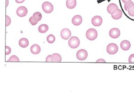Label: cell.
I'll list each match as a JSON object with an SVG mask.
<instances>
[{
    "label": "cell",
    "mask_w": 134,
    "mask_h": 92,
    "mask_svg": "<svg viewBox=\"0 0 134 92\" xmlns=\"http://www.w3.org/2000/svg\"><path fill=\"white\" fill-rule=\"evenodd\" d=\"M52 55H53L56 58L57 62H60L61 61L62 59H61V57L60 54H57V53H54Z\"/></svg>",
    "instance_id": "603a6c76"
},
{
    "label": "cell",
    "mask_w": 134,
    "mask_h": 92,
    "mask_svg": "<svg viewBox=\"0 0 134 92\" xmlns=\"http://www.w3.org/2000/svg\"><path fill=\"white\" fill-rule=\"evenodd\" d=\"M42 9L46 13H50L54 10V6L50 2H46L43 3L42 5Z\"/></svg>",
    "instance_id": "277c9868"
},
{
    "label": "cell",
    "mask_w": 134,
    "mask_h": 92,
    "mask_svg": "<svg viewBox=\"0 0 134 92\" xmlns=\"http://www.w3.org/2000/svg\"><path fill=\"white\" fill-rule=\"evenodd\" d=\"M109 35L113 39H116L120 37V29L114 28H112L109 32Z\"/></svg>",
    "instance_id": "52a82bcc"
},
{
    "label": "cell",
    "mask_w": 134,
    "mask_h": 92,
    "mask_svg": "<svg viewBox=\"0 0 134 92\" xmlns=\"http://www.w3.org/2000/svg\"><path fill=\"white\" fill-rule=\"evenodd\" d=\"M28 12V9L26 7L23 6H21L18 8V9L16 11V13L18 16L21 17H23L27 15Z\"/></svg>",
    "instance_id": "8992f818"
},
{
    "label": "cell",
    "mask_w": 134,
    "mask_h": 92,
    "mask_svg": "<svg viewBox=\"0 0 134 92\" xmlns=\"http://www.w3.org/2000/svg\"><path fill=\"white\" fill-rule=\"evenodd\" d=\"M46 62H57L56 58L53 55H49L46 57Z\"/></svg>",
    "instance_id": "d6986e66"
},
{
    "label": "cell",
    "mask_w": 134,
    "mask_h": 92,
    "mask_svg": "<svg viewBox=\"0 0 134 92\" xmlns=\"http://www.w3.org/2000/svg\"><path fill=\"white\" fill-rule=\"evenodd\" d=\"M128 14L130 16H134V4L130 5L128 9Z\"/></svg>",
    "instance_id": "44dd1931"
},
{
    "label": "cell",
    "mask_w": 134,
    "mask_h": 92,
    "mask_svg": "<svg viewBox=\"0 0 134 92\" xmlns=\"http://www.w3.org/2000/svg\"><path fill=\"white\" fill-rule=\"evenodd\" d=\"M129 62L130 63H134V54L130 55L129 58Z\"/></svg>",
    "instance_id": "484cf974"
},
{
    "label": "cell",
    "mask_w": 134,
    "mask_h": 92,
    "mask_svg": "<svg viewBox=\"0 0 134 92\" xmlns=\"http://www.w3.org/2000/svg\"><path fill=\"white\" fill-rule=\"evenodd\" d=\"M56 40V37L53 35H49L47 37V41L49 43L52 44Z\"/></svg>",
    "instance_id": "ffe728a7"
},
{
    "label": "cell",
    "mask_w": 134,
    "mask_h": 92,
    "mask_svg": "<svg viewBox=\"0 0 134 92\" xmlns=\"http://www.w3.org/2000/svg\"><path fill=\"white\" fill-rule=\"evenodd\" d=\"M71 35H72V33L70 30L67 28H65L62 29L60 32L61 37L63 39L65 40L68 39L71 36Z\"/></svg>",
    "instance_id": "ba28073f"
},
{
    "label": "cell",
    "mask_w": 134,
    "mask_h": 92,
    "mask_svg": "<svg viewBox=\"0 0 134 92\" xmlns=\"http://www.w3.org/2000/svg\"><path fill=\"white\" fill-rule=\"evenodd\" d=\"M103 23V19L100 16H94L92 19V23L95 26H99Z\"/></svg>",
    "instance_id": "9c48e42d"
},
{
    "label": "cell",
    "mask_w": 134,
    "mask_h": 92,
    "mask_svg": "<svg viewBox=\"0 0 134 92\" xmlns=\"http://www.w3.org/2000/svg\"><path fill=\"white\" fill-rule=\"evenodd\" d=\"M30 51L34 55H37L40 53L41 48L37 44H34L31 46Z\"/></svg>",
    "instance_id": "4fadbf2b"
},
{
    "label": "cell",
    "mask_w": 134,
    "mask_h": 92,
    "mask_svg": "<svg viewBox=\"0 0 134 92\" xmlns=\"http://www.w3.org/2000/svg\"><path fill=\"white\" fill-rule=\"evenodd\" d=\"M98 32L93 28H91L86 31V36L88 40H94L98 37Z\"/></svg>",
    "instance_id": "6da1fadb"
},
{
    "label": "cell",
    "mask_w": 134,
    "mask_h": 92,
    "mask_svg": "<svg viewBox=\"0 0 134 92\" xmlns=\"http://www.w3.org/2000/svg\"><path fill=\"white\" fill-rule=\"evenodd\" d=\"M82 22V18L80 15L74 16L72 19V23L74 26H78L80 25Z\"/></svg>",
    "instance_id": "7c38bea8"
},
{
    "label": "cell",
    "mask_w": 134,
    "mask_h": 92,
    "mask_svg": "<svg viewBox=\"0 0 134 92\" xmlns=\"http://www.w3.org/2000/svg\"><path fill=\"white\" fill-rule=\"evenodd\" d=\"M97 63H106V61L104 59H100L96 61Z\"/></svg>",
    "instance_id": "f1b7e54d"
},
{
    "label": "cell",
    "mask_w": 134,
    "mask_h": 92,
    "mask_svg": "<svg viewBox=\"0 0 134 92\" xmlns=\"http://www.w3.org/2000/svg\"><path fill=\"white\" fill-rule=\"evenodd\" d=\"M120 47L124 51H127L129 50L131 47V44L130 41L124 40L121 42L120 43Z\"/></svg>",
    "instance_id": "8fae6325"
},
{
    "label": "cell",
    "mask_w": 134,
    "mask_h": 92,
    "mask_svg": "<svg viewBox=\"0 0 134 92\" xmlns=\"http://www.w3.org/2000/svg\"><path fill=\"white\" fill-rule=\"evenodd\" d=\"M19 62V59L16 55H12L9 59L7 62Z\"/></svg>",
    "instance_id": "7402d4cb"
},
{
    "label": "cell",
    "mask_w": 134,
    "mask_h": 92,
    "mask_svg": "<svg viewBox=\"0 0 134 92\" xmlns=\"http://www.w3.org/2000/svg\"><path fill=\"white\" fill-rule=\"evenodd\" d=\"M111 14L112 18L114 20H119L122 17V11L119 8L114 10Z\"/></svg>",
    "instance_id": "30bf717a"
},
{
    "label": "cell",
    "mask_w": 134,
    "mask_h": 92,
    "mask_svg": "<svg viewBox=\"0 0 134 92\" xmlns=\"http://www.w3.org/2000/svg\"><path fill=\"white\" fill-rule=\"evenodd\" d=\"M33 18L35 21L38 22L40 21L42 19V15L41 13L40 12H36L33 14V16H32Z\"/></svg>",
    "instance_id": "ac0fdd59"
},
{
    "label": "cell",
    "mask_w": 134,
    "mask_h": 92,
    "mask_svg": "<svg viewBox=\"0 0 134 92\" xmlns=\"http://www.w3.org/2000/svg\"><path fill=\"white\" fill-rule=\"evenodd\" d=\"M122 2H124V3H128V2H130L131 1V0H122Z\"/></svg>",
    "instance_id": "4dcf8cb0"
},
{
    "label": "cell",
    "mask_w": 134,
    "mask_h": 92,
    "mask_svg": "<svg viewBox=\"0 0 134 92\" xmlns=\"http://www.w3.org/2000/svg\"><path fill=\"white\" fill-rule=\"evenodd\" d=\"M80 44V40L76 36H72L68 41L69 46L72 49H76L79 46Z\"/></svg>",
    "instance_id": "7a4b0ae2"
},
{
    "label": "cell",
    "mask_w": 134,
    "mask_h": 92,
    "mask_svg": "<svg viewBox=\"0 0 134 92\" xmlns=\"http://www.w3.org/2000/svg\"><path fill=\"white\" fill-rule=\"evenodd\" d=\"M29 22H30L31 24L33 26H35L36 24H38V22H37L36 21L34 20V19L33 17V16H31L29 19Z\"/></svg>",
    "instance_id": "cb8c5ba5"
},
{
    "label": "cell",
    "mask_w": 134,
    "mask_h": 92,
    "mask_svg": "<svg viewBox=\"0 0 134 92\" xmlns=\"http://www.w3.org/2000/svg\"><path fill=\"white\" fill-rule=\"evenodd\" d=\"M19 45L21 47L26 48L29 45V41L28 39L25 38H22L19 41Z\"/></svg>",
    "instance_id": "9a60e30c"
},
{
    "label": "cell",
    "mask_w": 134,
    "mask_h": 92,
    "mask_svg": "<svg viewBox=\"0 0 134 92\" xmlns=\"http://www.w3.org/2000/svg\"><path fill=\"white\" fill-rule=\"evenodd\" d=\"M25 0H15V2H16L17 3H22L23 2H24Z\"/></svg>",
    "instance_id": "f546056e"
},
{
    "label": "cell",
    "mask_w": 134,
    "mask_h": 92,
    "mask_svg": "<svg viewBox=\"0 0 134 92\" xmlns=\"http://www.w3.org/2000/svg\"><path fill=\"white\" fill-rule=\"evenodd\" d=\"M133 4H134V3L132 2H131V1L130 2L125 3V4H124V6L125 10H126V11H128V8L129 7V6H130V5H131Z\"/></svg>",
    "instance_id": "d4e9b609"
},
{
    "label": "cell",
    "mask_w": 134,
    "mask_h": 92,
    "mask_svg": "<svg viewBox=\"0 0 134 92\" xmlns=\"http://www.w3.org/2000/svg\"><path fill=\"white\" fill-rule=\"evenodd\" d=\"M49 29V26L46 24H42L39 26L38 28V32L41 33H45Z\"/></svg>",
    "instance_id": "2e32d148"
},
{
    "label": "cell",
    "mask_w": 134,
    "mask_h": 92,
    "mask_svg": "<svg viewBox=\"0 0 134 92\" xmlns=\"http://www.w3.org/2000/svg\"><path fill=\"white\" fill-rule=\"evenodd\" d=\"M118 46L116 44L110 43L107 45V51L109 55H114L118 51Z\"/></svg>",
    "instance_id": "3957f363"
},
{
    "label": "cell",
    "mask_w": 134,
    "mask_h": 92,
    "mask_svg": "<svg viewBox=\"0 0 134 92\" xmlns=\"http://www.w3.org/2000/svg\"><path fill=\"white\" fill-rule=\"evenodd\" d=\"M66 5L67 7L69 9H74L76 5V0H67Z\"/></svg>",
    "instance_id": "5bb4252c"
},
{
    "label": "cell",
    "mask_w": 134,
    "mask_h": 92,
    "mask_svg": "<svg viewBox=\"0 0 134 92\" xmlns=\"http://www.w3.org/2000/svg\"><path fill=\"white\" fill-rule=\"evenodd\" d=\"M6 52H5V55H8L10 54L11 52V49L10 47H9L8 46H6Z\"/></svg>",
    "instance_id": "4316f807"
},
{
    "label": "cell",
    "mask_w": 134,
    "mask_h": 92,
    "mask_svg": "<svg viewBox=\"0 0 134 92\" xmlns=\"http://www.w3.org/2000/svg\"><path fill=\"white\" fill-rule=\"evenodd\" d=\"M6 26H9L10 25V24L11 23V18L10 17H9L8 16H6Z\"/></svg>",
    "instance_id": "83f0119b"
},
{
    "label": "cell",
    "mask_w": 134,
    "mask_h": 92,
    "mask_svg": "<svg viewBox=\"0 0 134 92\" xmlns=\"http://www.w3.org/2000/svg\"><path fill=\"white\" fill-rule=\"evenodd\" d=\"M117 9H118V7L116 4L114 3H111L107 7V12H108L109 14H111L112 12Z\"/></svg>",
    "instance_id": "e0dca14e"
},
{
    "label": "cell",
    "mask_w": 134,
    "mask_h": 92,
    "mask_svg": "<svg viewBox=\"0 0 134 92\" xmlns=\"http://www.w3.org/2000/svg\"><path fill=\"white\" fill-rule=\"evenodd\" d=\"M88 56V53L87 51L84 49L79 50L76 53V58L79 60H85Z\"/></svg>",
    "instance_id": "5b68a950"
}]
</instances>
